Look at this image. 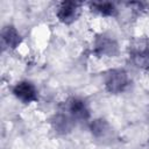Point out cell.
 Here are the masks:
<instances>
[{"label":"cell","instance_id":"cell-9","mask_svg":"<svg viewBox=\"0 0 149 149\" xmlns=\"http://www.w3.org/2000/svg\"><path fill=\"white\" fill-rule=\"evenodd\" d=\"M54 123H55L56 130H62L64 133L66 130H70V128H71V121H70V119L68 116L63 115V114L57 115L56 119H55V121H54Z\"/></svg>","mask_w":149,"mask_h":149},{"label":"cell","instance_id":"cell-10","mask_svg":"<svg viewBox=\"0 0 149 149\" xmlns=\"http://www.w3.org/2000/svg\"><path fill=\"white\" fill-rule=\"evenodd\" d=\"M134 58H135V62H136V64L139 66L141 65V66L149 68V47H147V48L137 51L135 54Z\"/></svg>","mask_w":149,"mask_h":149},{"label":"cell","instance_id":"cell-8","mask_svg":"<svg viewBox=\"0 0 149 149\" xmlns=\"http://www.w3.org/2000/svg\"><path fill=\"white\" fill-rule=\"evenodd\" d=\"M108 129V125L105 120H94L92 123H91V130H92V134L97 137H100V136H104L106 134Z\"/></svg>","mask_w":149,"mask_h":149},{"label":"cell","instance_id":"cell-5","mask_svg":"<svg viewBox=\"0 0 149 149\" xmlns=\"http://www.w3.org/2000/svg\"><path fill=\"white\" fill-rule=\"evenodd\" d=\"M1 42L3 47L8 49H14L20 44L21 37L13 26H6L1 31Z\"/></svg>","mask_w":149,"mask_h":149},{"label":"cell","instance_id":"cell-7","mask_svg":"<svg viewBox=\"0 0 149 149\" xmlns=\"http://www.w3.org/2000/svg\"><path fill=\"white\" fill-rule=\"evenodd\" d=\"M91 7L104 16H113L116 13V8L112 2H93Z\"/></svg>","mask_w":149,"mask_h":149},{"label":"cell","instance_id":"cell-4","mask_svg":"<svg viewBox=\"0 0 149 149\" xmlns=\"http://www.w3.org/2000/svg\"><path fill=\"white\" fill-rule=\"evenodd\" d=\"M94 50H95V54L100 56H114L118 54V44L115 43L114 40L109 37L100 36L95 41Z\"/></svg>","mask_w":149,"mask_h":149},{"label":"cell","instance_id":"cell-2","mask_svg":"<svg viewBox=\"0 0 149 149\" xmlns=\"http://www.w3.org/2000/svg\"><path fill=\"white\" fill-rule=\"evenodd\" d=\"M13 94L21 101L29 104L37 100V90L29 81H20L13 87Z\"/></svg>","mask_w":149,"mask_h":149},{"label":"cell","instance_id":"cell-3","mask_svg":"<svg viewBox=\"0 0 149 149\" xmlns=\"http://www.w3.org/2000/svg\"><path fill=\"white\" fill-rule=\"evenodd\" d=\"M79 10V3L73 1H63L57 9V17L63 23H71L76 20Z\"/></svg>","mask_w":149,"mask_h":149},{"label":"cell","instance_id":"cell-1","mask_svg":"<svg viewBox=\"0 0 149 149\" xmlns=\"http://www.w3.org/2000/svg\"><path fill=\"white\" fill-rule=\"evenodd\" d=\"M128 85L127 72L122 69L109 70L105 76V87L111 93H120Z\"/></svg>","mask_w":149,"mask_h":149},{"label":"cell","instance_id":"cell-6","mask_svg":"<svg viewBox=\"0 0 149 149\" xmlns=\"http://www.w3.org/2000/svg\"><path fill=\"white\" fill-rule=\"evenodd\" d=\"M69 112L70 114L74 118V119H79V120H86L90 115L88 113V108L86 106V104L78 98H73L70 100L69 102Z\"/></svg>","mask_w":149,"mask_h":149}]
</instances>
